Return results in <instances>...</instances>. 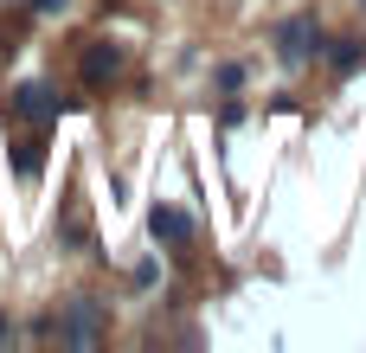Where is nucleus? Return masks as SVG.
Instances as JSON below:
<instances>
[{
	"label": "nucleus",
	"instance_id": "f257e3e1",
	"mask_svg": "<svg viewBox=\"0 0 366 353\" xmlns=\"http://www.w3.org/2000/svg\"><path fill=\"white\" fill-rule=\"evenodd\" d=\"M122 71H129V45H116V39H84V51H77V84H84V90H116Z\"/></svg>",
	"mask_w": 366,
	"mask_h": 353
},
{
	"label": "nucleus",
	"instance_id": "f03ea898",
	"mask_svg": "<svg viewBox=\"0 0 366 353\" xmlns=\"http://www.w3.org/2000/svg\"><path fill=\"white\" fill-rule=\"evenodd\" d=\"M58 116H64V96H58L51 84L26 77L19 90H6V122H32V129H51Z\"/></svg>",
	"mask_w": 366,
	"mask_h": 353
},
{
	"label": "nucleus",
	"instance_id": "7ed1b4c3",
	"mask_svg": "<svg viewBox=\"0 0 366 353\" xmlns=\"http://www.w3.org/2000/svg\"><path fill=\"white\" fill-rule=\"evenodd\" d=\"M51 334H58V347H97L103 341V302L97 296H71V309H64V322Z\"/></svg>",
	"mask_w": 366,
	"mask_h": 353
},
{
	"label": "nucleus",
	"instance_id": "20e7f679",
	"mask_svg": "<svg viewBox=\"0 0 366 353\" xmlns=\"http://www.w3.org/2000/svg\"><path fill=\"white\" fill-rule=\"evenodd\" d=\"M322 51V19L315 13H290L283 26H277V58L283 64H309Z\"/></svg>",
	"mask_w": 366,
	"mask_h": 353
},
{
	"label": "nucleus",
	"instance_id": "39448f33",
	"mask_svg": "<svg viewBox=\"0 0 366 353\" xmlns=\"http://www.w3.org/2000/svg\"><path fill=\"white\" fill-rule=\"evenodd\" d=\"M148 238L167 244V251H187V244H193V219H187L174 199H154V206H148Z\"/></svg>",
	"mask_w": 366,
	"mask_h": 353
},
{
	"label": "nucleus",
	"instance_id": "423d86ee",
	"mask_svg": "<svg viewBox=\"0 0 366 353\" xmlns=\"http://www.w3.org/2000/svg\"><path fill=\"white\" fill-rule=\"evenodd\" d=\"M360 64H366V39H360V32L335 39V51H328V71H335V77H354Z\"/></svg>",
	"mask_w": 366,
	"mask_h": 353
},
{
	"label": "nucleus",
	"instance_id": "0eeeda50",
	"mask_svg": "<svg viewBox=\"0 0 366 353\" xmlns=\"http://www.w3.org/2000/svg\"><path fill=\"white\" fill-rule=\"evenodd\" d=\"M39 167H45V141L32 135V141L13 148V174H19V180H39Z\"/></svg>",
	"mask_w": 366,
	"mask_h": 353
},
{
	"label": "nucleus",
	"instance_id": "6e6552de",
	"mask_svg": "<svg viewBox=\"0 0 366 353\" xmlns=\"http://www.w3.org/2000/svg\"><path fill=\"white\" fill-rule=\"evenodd\" d=\"M244 84V64H219V90H238Z\"/></svg>",
	"mask_w": 366,
	"mask_h": 353
},
{
	"label": "nucleus",
	"instance_id": "1a4fd4ad",
	"mask_svg": "<svg viewBox=\"0 0 366 353\" xmlns=\"http://www.w3.org/2000/svg\"><path fill=\"white\" fill-rule=\"evenodd\" d=\"M32 13H64V0H26Z\"/></svg>",
	"mask_w": 366,
	"mask_h": 353
},
{
	"label": "nucleus",
	"instance_id": "9d476101",
	"mask_svg": "<svg viewBox=\"0 0 366 353\" xmlns=\"http://www.w3.org/2000/svg\"><path fill=\"white\" fill-rule=\"evenodd\" d=\"M6 341H13V322H6V315H0V347H6Z\"/></svg>",
	"mask_w": 366,
	"mask_h": 353
},
{
	"label": "nucleus",
	"instance_id": "9b49d317",
	"mask_svg": "<svg viewBox=\"0 0 366 353\" xmlns=\"http://www.w3.org/2000/svg\"><path fill=\"white\" fill-rule=\"evenodd\" d=\"M360 6H366V0H360Z\"/></svg>",
	"mask_w": 366,
	"mask_h": 353
}]
</instances>
